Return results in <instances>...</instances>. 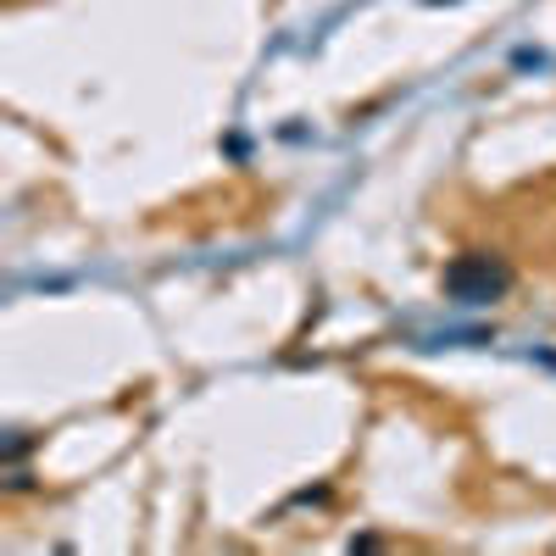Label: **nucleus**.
<instances>
[{"mask_svg":"<svg viewBox=\"0 0 556 556\" xmlns=\"http://www.w3.org/2000/svg\"><path fill=\"white\" fill-rule=\"evenodd\" d=\"M506 290H513V267H506L501 256H484V251H468V256H456L445 267V295L456 306H490L501 301Z\"/></svg>","mask_w":556,"mask_h":556,"instance_id":"1","label":"nucleus"}]
</instances>
